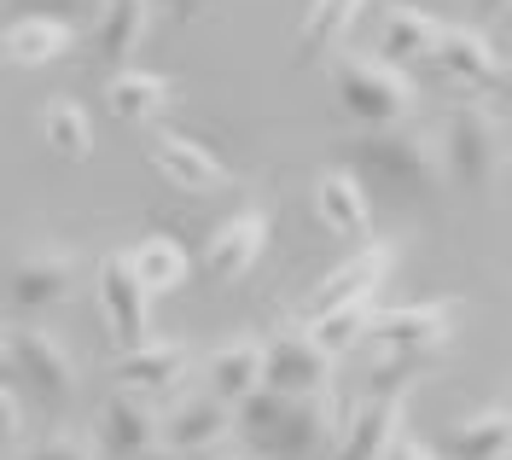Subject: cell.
<instances>
[{
	"label": "cell",
	"mask_w": 512,
	"mask_h": 460,
	"mask_svg": "<svg viewBox=\"0 0 512 460\" xmlns=\"http://www.w3.org/2000/svg\"><path fill=\"white\" fill-rule=\"evenodd\" d=\"M18 426H24V420H18V396H12L6 379H0V449H12V443H18Z\"/></svg>",
	"instance_id": "30"
},
{
	"label": "cell",
	"mask_w": 512,
	"mask_h": 460,
	"mask_svg": "<svg viewBox=\"0 0 512 460\" xmlns=\"http://www.w3.org/2000/svg\"><path fill=\"white\" fill-rule=\"evenodd\" d=\"M262 385V338H233L210 356V396L239 408L245 396Z\"/></svg>",
	"instance_id": "24"
},
{
	"label": "cell",
	"mask_w": 512,
	"mask_h": 460,
	"mask_svg": "<svg viewBox=\"0 0 512 460\" xmlns=\"http://www.w3.org/2000/svg\"><path fill=\"white\" fill-rule=\"evenodd\" d=\"M146 158H152V169H158L169 187H181V193L192 198H216L227 187V169L222 158L204 146V140H192V134H175V129H158L152 134V146H146Z\"/></svg>",
	"instance_id": "9"
},
{
	"label": "cell",
	"mask_w": 512,
	"mask_h": 460,
	"mask_svg": "<svg viewBox=\"0 0 512 460\" xmlns=\"http://www.w3.org/2000/svg\"><path fill=\"white\" fill-rule=\"evenodd\" d=\"M361 12H367V0H309L303 24H297V59H326L332 47H344Z\"/></svg>",
	"instance_id": "22"
},
{
	"label": "cell",
	"mask_w": 512,
	"mask_h": 460,
	"mask_svg": "<svg viewBox=\"0 0 512 460\" xmlns=\"http://www.w3.org/2000/svg\"><path fill=\"white\" fill-rule=\"evenodd\" d=\"M169 76L158 70H111V82H105V111L117 117V123H158L163 111H169Z\"/></svg>",
	"instance_id": "20"
},
{
	"label": "cell",
	"mask_w": 512,
	"mask_h": 460,
	"mask_svg": "<svg viewBox=\"0 0 512 460\" xmlns=\"http://www.w3.org/2000/svg\"><path fill=\"white\" fill-rule=\"evenodd\" d=\"M437 18L431 12H419V6H384L379 18V53L390 65H414V59H431V47H437Z\"/></svg>",
	"instance_id": "23"
},
{
	"label": "cell",
	"mask_w": 512,
	"mask_h": 460,
	"mask_svg": "<svg viewBox=\"0 0 512 460\" xmlns=\"http://www.w3.org/2000/svg\"><path fill=\"white\" fill-rule=\"evenodd\" d=\"M41 134H47V146H53L59 158H70V164H88V152H94V123H88V111H82L70 94H59L53 105H47Z\"/></svg>",
	"instance_id": "27"
},
{
	"label": "cell",
	"mask_w": 512,
	"mask_h": 460,
	"mask_svg": "<svg viewBox=\"0 0 512 460\" xmlns=\"http://www.w3.org/2000/svg\"><path fill=\"white\" fill-rule=\"evenodd\" d=\"M332 356L320 350L309 332H286L274 344H262V385L280 396H326Z\"/></svg>",
	"instance_id": "10"
},
{
	"label": "cell",
	"mask_w": 512,
	"mask_h": 460,
	"mask_svg": "<svg viewBox=\"0 0 512 460\" xmlns=\"http://www.w3.org/2000/svg\"><path fill=\"white\" fill-rule=\"evenodd\" d=\"M355 164L367 169V175H379L390 187H402V193H437L443 187V134L431 129H408V123H390V129H373L355 140Z\"/></svg>",
	"instance_id": "3"
},
{
	"label": "cell",
	"mask_w": 512,
	"mask_h": 460,
	"mask_svg": "<svg viewBox=\"0 0 512 460\" xmlns=\"http://www.w3.org/2000/svg\"><path fill=\"white\" fill-rule=\"evenodd\" d=\"M332 94L350 111L355 123H373V129H390V123H408L414 117V76L390 59H373V53H338L332 59Z\"/></svg>",
	"instance_id": "2"
},
{
	"label": "cell",
	"mask_w": 512,
	"mask_h": 460,
	"mask_svg": "<svg viewBox=\"0 0 512 460\" xmlns=\"http://www.w3.org/2000/svg\"><path fill=\"white\" fill-rule=\"evenodd\" d=\"M70 47H76V30H70L64 18L30 12V18H18L12 30L0 35V76H6V70H41V65H59Z\"/></svg>",
	"instance_id": "16"
},
{
	"label": "cell",
	"mask_w": 512,
	"mask_h": 460,
	"mask_svg": "<svg viewBox=\"0 0 512 460\" xmlns=\"http://www.w3.org/2000/svg\"><path fill=\"white\" fill-rule=\"evenodd\" d=\"M128 268H134V280L146 286V292H175V286H187L192 274V257L169 239V233H146L134 251H123Z\"/></svg>",
	"instance_id": "26"
},
{
	"label": "cell",
	"mask_w": 512,
	"mask_h": 460,
	"mask_svg": "<svg viewBox=\"0 0 512 460\" xmlns=\"http://www.w3.org/2000/svg\"><path fill=\"white\" fill-rule=\"evenodd\" d=\"M367 321H373V297H361V303H344V309H326V315L303 321V327H309V338H315L320 350L338 362V356H350L355 344L367 338Z\"/></svg>",
	"instance_id": "28"
},
{
	"label": "cell",
	"mask_w": 512,
	"mask_h": 460,
	"mask_svg": "<svg viewBox=\"0 0 512 460\" xmlns=\"http://www.w3.org/2000/svg\"><path fill=\"white\" fill-rule=\"evenodd\" d=\"M315 210L338 239H367V233H373V204L361 193V175H350V169H326V175H320Z\"/></svg>",
	"instance_id": "19"
},
{
	"label": "cell",
	"mask_w": 512,
	"mask_h": 460,
	"mask_svg": "<svg viewBox=\"0 0 512 460\" xmlns=\"http://www.w3.org/2000/svg\"><path fill=\"white\" fill-rule=\"evenodd\" d=\"M227 431H233V408L227 402H216V396H192V402H181L169 420L158 426V437L169 443V449H192V455H210L216 443H227Z\"/></svg>",
	"instance_id": "18"
},
{
	"label": "cell",
	"mask_w": 512,
	"mask_h": 460,
	"mask_svg": "<svg viewBox=\"0 0 512 460\" xmlns=\"http://www.w3.org/2000/svg\"><path fill=\"white\" fill-rule=\"evenodd\" d=\"M431 59L443 65V76L478 88V94H507V59H501L478 30H437Z\"/></svg>",
	"instance_id": "15"
},
{
	"label": "cell",
	"mask_w": 512,
	"mask_h": 460,
	"mask_svg": "<svg viewBox=\"0 0 512 460\" xmlns=\"http://www.w3.org/2000/svg\"><path fill=\"white\" fill-rule=\"evenodd\" d=\"M187 367H192V350L181 338H146V344H134V350L117 356V391L163 402V396L187 379Z\"/></svg>",
	"instance_id": "12"
},
{
	"label": "cell",
	"mask_w": 512,
	"mask_h": 460,
	"mask_svg": "<svg viewBox=\"0 0 512 460\" xmlns=\"http://www.w3.org/2000/svg\"><path fill=\"white\" fill-rule=\"evenodd\" d=\"M59 6H88V0H59Z\"/></svg>",
	"instance_id": "37"
},
{
	"label": "cell",
	"mask_w": 512,
	"mask_h": 460,
	"mask_svg": "<svg viewBox=\"0 0 512 460\" xmlns=\"http://www.w3.org/2000/svg\"><path fill=\"white\" fill-rule=\"evenodd\" d=\"M262 251H268V210H239V216H227L222 228L204 239V274L210 280H245L256 263H262Z\"/></svg>",
	"instance_id": "11"
},
{
	"label": "cell",
	"mask_w": 512,
	"mask_h": 460,
	"mask_svg": "<svg viewBox=\"0 0 512 460\" xmlns=\"http://www.w3.org/2000/svg\"><path fill=\"white\" fill-rule=\"evenodd\" d=\"M12 303L18 309H53L70 297L76 286V251H64V245H35L24 251L18 263H12Z\"/></svg>",
	"instance_id": "13"
},
{
	"label": "cell",
	"mask_w": 512,
	"mask_h": 460,
	"mask_svg": "<svg viewBox=\"0 0 512 460\" xmlns=\"http://www.w3.org/2000/svg\"><path fill=\"white\" fill-rule=\"evenodd\" d=\"M18 460H99V449L82 443V437H47L41 449H30V455H18Z\"/></svg>",
	"instance_id": "29"
},
{
	"label": "cell",
	"mask_w": 512,
	"mask_h": 460,
	"mask_svg": "<svg viewBox=\"0 0 512 460\" xmlns=\"http://www.w3.org/2000/svg\"><path fill=\"white\" fill-rule=\"evenodd\" d=\"M448 460H507L512 449V414L495 402V408H483L472 420H460V426L448 431Z\"/></svg>",
	"instance_id": "25"
},
{
	"label": "cell",
	"mask_w": 512,
	"mask_h": 460,
	"mask_svg": "<svg viewBox=\"0 0 512 460\" xmlns=\"http://www.w3.org/2000/svg\"><path fill=\"white\" fill-rule=\"evenodd\" d=\"M239 426L280 460H315L332 437V414H326V396H280L268 385H256L239 402Z\"/></svg>",
	"instance_id": "1"
},
{
	"label": "cell",
	"mask_w": 512,
	"mask_h": 460,
	"mask_svg": "<svg viewBox=\"0 0 512 460\" xmlns=\"http://www.w3.org/2000/svg\"><path fill=\"white\" fill-rule=\"evenodd\" d=\"M198 6H204V0H175V12H181V18H192Z\"/></svg>",
	"instance_id": "33"
},
{
	"label": "cell",
	"mask_w": 512,
	"mask_h": 460,
	"mask_svg": "<svg viewBox=\"0 0 512 460\" xmlns=\"http://www.w3.org/2000/svg\"><path fill=\"white\" fill-rule=\"evenodd\" d=\"M6 373L24 379L30 391L53 396V402L76 391V362H70V350H64L53 332H41V327L6 332Z\"/></svg>",
	"instance_id": "7"
},
{
	"label": "cell",
	"mask_w": 512,
	"mask_h": 460,
	"mask_svg": "<svg viewBox=\"0 0 512 460\" xmlns=\"http://www.w3.org/2000/svg\"><path fill=\"white\" fill-rule=\"evenodd\" d=\"M0 6H41V0H0Z\"/></svg>",
	"instance_id": "36"
},
{
	"label": "cell",
	"mask_w": 512,
	"mask_h": 460,
	"mask_svg": "<svg viewBox=\"0 0 512 460\" xmlns=\"http://www.w3.org/2000/svg\"><path fill=\"white\" fill-rule=\"evenodd\" d=\"M460 327V297H431V303H408V309H373L367 338L390 350V356H431L443 350Z\"/></svg>",
	"instance_id": "5"
},
{
	"label": "cell",
	"mask_w": 512,
	"mask_h": 460,
	"mask_svg": "<svg viewBox=\"0 0 512 460\" xmlns=\"http://www.w3.org/2000/svg\"><path fill=\"white\" fill-rule=\"evenodd\" d=\"M483 12H501V6H507V0H478Z\"/></svg>",
	"instance_id": "35"
},
{
	"label": "cell",
	"mask_w": 512,
	"mask_h": 460,
	"mask_svg": "<svg viewBox=\"0 0 512 460\" xmlns=\"http://www.w3.org/2000/svg\"><path fill=\"white\" fill-rule=\"evenodd\" d=\"M146 30H152V0H99V24H94L99 65L123 70L140 53Z\"/></svg>",
	"instance_id": "17"
},
{
	"label": "cell",
	"mask_w": 512,
	"mask_h": 460,
	"mask_svg": "<svg viewBox=\"0 0 512 460\" xmlns=\"http://www.w3.org/2000/svg\"><path fill=\"white\" fill-rule=\"evenodd\" d=\"M94 292H99V315H105L111 338H117L123 350L146 344V327H152V292L134 280L128 257H105V263H99Z\"/></svg>",
	"instance_id": "8"
},
{
	"label": "cell",
	"mask_w": 512,
	"mask_h": 460,
	"mask_svg": "<svg viewBox=\"0 0 512 460\" xmlns=\"http://www.w3.org/2000/svg\"><path fill=\"white\" fill-rule=\"evenodd\" d=\"M390 268H396V245H390V239H361L350 257L332 268L315 292L303 297V321H315V315H326V309H344V303L373 297L384 286V274H390Z\"/></svg>",
	"instance_id": "6"
},
{
	"label": "cell",
	"mask_w": 512,
	"mask_h": 460,
	"mask_svg": "<svg viewBox=\"0 0 512 460\" xmlns=\"http://www.w3.org/2000/svg\"><path fill=\"white\" fill-rule=\"evenodd\" d=\"M402 431V391L396 396H367L361 408H355V420L350 431L338 437V449L326 460H379L384 455V443Z\"/></svg>",
	"instance_id": "21"
},
{
	"label": "cell",
	"mask_w": 512,
	"mask_h": 460,
	"mask_svg": "<svg viewBox=\"0 0 512 460\" xmlns=\"http://www.w3.org/2000/svg\"><path fill=\"white\" fill-rule=\"evenodd\" d=\"M158 402L152 396H134V391H117L99 414V460H134L140 449L158 443Z\"/></svg>",
	"instance_id": "14"
},
{
	"label": "cell",
	"mask_w": 512,
	"mask_h": 460,
	"mask_svg": "<svg viewBox=\"0 0 512 460\" xmlns=\"http://www.w3.org/2000/svg\"><path fill=\"white\" fill-rule=\"evenodd\" d=\"M134 460H210V455H192V449H169V443L158 449V443H152V449H140Z\"/></svg>",
	"instance_id": "32"
},
{
	"label": "cell",
	"mask_w": 512,
	"mask_h": 460,
	"mask_svg": "<svg viewBox=\"0 0 512 460\" xmlns=\"http://www.w3.org/2000/svg\"><path fill=\"white\" fill-rule=\"evenodd\" d=\"M379 460H437V455H431L425 443H414V437H402V431H396V437L384 443V455H379Z\"/></svg>",
	"instance_id": "31"
},
{
	"label": "cell",
	"mask_w": 512,
	"mask_h": 460,
	"mask_svg": "<svg viewBox=\"0 0 512 460\" xmlns=\"http://www.w3.org/2000/svg\"><path fill=\"white\" fill-rule=\"evenodd\" d=\"M0 379H6V327H0Z\"/></svg>",
	"instance_id": "34"
},
{
	"label": "cell",
	"mask_w": 512,
	"mask_h": 460,
	"mask_svg": "<svg viewBox=\"0 0 512 460\" xmlns=\"http://www.w3.org/2000/svg\"><path fill=\"white\" fill-rule=\"evenodd\" d=\"M501 158H507V123H501L489 105H460L443 129V169L460 187L478 193V187L495 181Z\"/></svg>",
	"instance_id": "4"
}]
</instances>
